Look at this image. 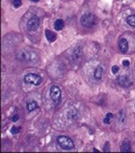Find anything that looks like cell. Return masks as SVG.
Wrapping results in <instances>:
<instances>
[{
  "mask_svg": "<svg viewBox=\"0 0 135 153\" xmlns=\"http://www.w3.org/2000/svg\"><path fill=\"white\" fill-rule=\"evenodd\" d=\"M57 143L59 145V147H61V149H63V150L74 149V142L72 141L71 138H69L67 136H58L57 137Z\"/></svg>",
  "mask_w": 135,
  "mask_h": 153,
  "instance_id": "cell-1",
  "label": "cell"
},
{
  "mask_svg": "<svg viewBox=\"0 0 135 153\" xmlns=\"http://www.w3.org/2000/svg\"><path fill=\"white\" fill-rule=\"evenodd\" d=\"M24 82L27 83V84H31V85L38 86V85H40L42 83V78L37 73H28V75L25 76Z\"/></svg>",
  "mask_w": 135,
  "mask_h": 153,
  "instance_id": "cell-2",
  "label": "cell"
},
{
  "mask_svg": "<svg viewBox=\"0 0 135 153\" xmlns=\"http://www.w3.org/2000/svg\"><path fill=\"white\" fill-rule=\"evenodd\" d=\"M95 21H97L95 16L91 13H86L80 17V23L85 27H92L95 24Z\"/></svg>",
  "mask_w": 135,
  "mask_h": 153,
  "instance_id": "cell-3",
  "label": "cell"
},
{
  "mask_svg": "<svg viewBox=\"0 0 135 153\" xmlns=\"http://www.w3.org/2000/svg\"><path fill=\"white\" fill-rule=\"evenodd\" d=\"M39 26H40V19L37 15H33L27 22V29L29 31H35L39 28Z\"/></svg>",
  "mask_w": 135,
  "mask_h": 153,
  "instance_id": "cell-4",
  "label": "cell"
},
{
  "mask_svg": "<svg viewBox=\"0 0 135 153\" xmlns=\"http://www.w3.org/2000/svg\"><path fill=\"white\" fill-rule=\"evenodd\" d=\"M50 98L55 104H58L61 98V91L57 85H53L50 87Z\"/></svg>",
  "mask_w": 135,
  "mask_h": 153,
  "instance_id": "cell-5",
  "label": "cell"
},
{
  "mask_svg": "<svg viewBox=\"0 0 135 153\" xmlns=\"http://www.w3.org/2000/svg\"><path fill=\"white\" fill-rule=\"evenodd\" d=\"M117 83L122 87H129L132 85V81L127 76H119L117 78Z\"/></svg>",
  "mask_w": 135,
  "mask_h": 153,
  "instance_id": "cell-6",
  "label": "cell"
},
{
  "mask_svg": "<svg viewBox=\"0 0 135 153\" xmlns=\"http://www.w3.org/2000/svg\"><path fill=\"white\" fill-rule=\"evenodd\" d=\"M82 55H83V50H82V47H80V46H77V47L74 49L73 54H72V59L75 60V61H77V60H79V59H80Z\"/></svg>",
  "mask_w": 135,
  "mask_h": 153,
  "instance_id": "cell-7",
  "label": "cell"
},
{
  "mask_svg": "<svg viewBox=\"0 0 135 153\" xmlns=\"http://www.w3.org/2000/svg\"><path fill=\"white\" fill-rule=\"evenodd\" d=\"M119 50L122 53L128 52V50H129V43H128V40L127 39H121L119 41Z\"/></svg>",
  "mask_w": 135,
  "mask_h": 153,
  "instance_id": "cell-8",
  "label": "cell"
},
{
  "mask_svg": "<svg viewBox=\"0 0 135 153\" xmlns=\"http://www.w3.org/2000/svg\"><path fill=\"white\" fill-rule=\"evenodd\" d=\"M103 72H104L103 67H102V66H98V67L94 69V73H93L94 79H95V80H101L102 77H103Z\"/></svg>",
  "mask_w": 135,
  "mask_h": 153,
  "instance_id": "cell-9",
  "label": "cell"
},
{
  "mask_svg": "<svg viewBox=\"0 0 135 153\" xmlns=\"http://www.w3.org/2000/svg\"><path fill=\"white\" fill-rule=\"evenodd\" d=\"M38 108H39V105L34 100H30V101H28V104H27V110H28V112H32L34 110H37Z\"/></svg>",
  "mask_w": 135,
  "mask_h": 153,
  "instance_id": "cell-10",
  "label": "cell"
},
{
  "mask_svg": "<svg viewBox=\"0 0 135 153\" xmlns=\"http://www.w3.org/2000/svg\"><path fill=\"white\" fill-rule=\"evenodd\" d=\"M120 150H121L122 152H130V151H131V145H130L129 140H124V141L122 142Z\"/></svg>",
  "mask_w": 135,
  "mask_h": 153,
  "instance_id": "cell-11",
  "label": "cell"
},
{
  "mask_svg": "<svg viewBox=\"0 0 135 153\" xmlns=\"http://www.w3.org/2000/svg\"><path fill=\"white\" fill-rule=\"evenodd\" d=\"M45 35H46V38H47V40L49 41V42H54L56 40V35L54 33L53 31H50V30H45Z\"/></svg>",
  "mask_w": 135,
  "mask_h": 153,
  "instance_id": "cell-12",
  "label": "cell"
},
{
  "mask_svg": "<svg viewBox=\"0 0 135 153\" xmlns=\"http://www.w3.org/2000/svg\"><path fill=\"white\" fill-rule=\"evenodd\" d=\"M63 26H65V22L62 20H57L55 22V29L56 30H61L63 28Z\"/></svg>",
  "mask_w": 135,
  "mask_h": 153,
  "instance_id": "cell-13",
  "label": "cell"
},
{
  "mask_svg": "<svg viewBox=\"0 0 135 153\" xmlns=\"http://www.w3.org/2000/svg\"><path fill=\"white\" fill-rule=\"evenodd\" d=\"M68 115H69L70 120H72V121H75L78 118V114H77L76 110H71L70 112H68Z\"/></svg>",
  "mask_w": 135,
  "mask_h": 153,
  "instance_id": "cell-14",
  "label": "cell"
},
{
  "mask_svg": "<svg viewBox=\"0 0 135 153\" xmlns=\"http://www.w3.org/2000/svg\"><path fill=\"white\" fill-rule=\"evenodd\" d=\"M127 23H128L130 26L135 27V15H130V16H128Z\"/></svg>",
  "mask_w": 135,
  "mask_h": 153,
  "instance_id": "cell-15",
  "label": "cell"
},
{
  "mask_svg": "<svg viewBox=\"0 0 135 153\" xmlns=\"http://www.w3.org/2000/svg\"><path fill=\"white\" fill-rule=\"evenodd\" d=\"M112 119H113V114L112 113H107L106 116H105V119H104V123L105 124H110L112 122Z\"/></svg>",
  "mask_w": 135,
  "mask_h": 153,
  "instance_id": "cell-16",
  "label": "cell"
},
{
  "mask_svg": "<svg viewBox=\"0 0 135 153\" xmlns=\"http://www.w3.org/2000/svg\"><path fill=\"white\" fill-rule=\"evenodd\" d=\"M17 58H18L20 60H27V55H26V53L25 52H20L18 53V55H17Z\"/></svg>",
  "mask_w": 135,
  "mask_h": 153,
  "instance_id": "cell-17",
  "label": "cell"
},
{
  "mask_svg": "<svg viewBox=\"0 0 135 153\" xmlns=\"http://www.w3.org/2000/svg\"><path fill=\"white\" fill-rule=\"evenodd\" d=\"M119 121L121 123H124V121H125V114H124L123 111H120L119 112Z\"/></svg>",
  "mask_w": 135,
  "mask_h": 153,
  "instance_id": "cell-18",
  "label": "cell"
},
{
  "mask_svg": "<svg viewBox=\"0 0 135 153\" xmlns=\"http://www.w3.org/2000/svg\"><path fill=\"white\" fill-rule=\"evenodd\" d=\"M13 4L15 8H20L22 5V0H13Z\"/></svg>",
  "mask_w": 135,
  "mask_h": 153,
  "instance_id": "cell-19",
  "label": "cell"
},
{
  "mask_svg": "<svg viewBox=\"0 0 135 153\" xmlns=\"http://www.w3.org/2000/svg\"><path fill=\"white\" fill-rule=\"evenodd\" d=\"M11 133L12 134H18V133H21V127H12L11 128Z\"/></svg>",
  "mask_w": 135,
  "mask_h": 153,
  "instance_id": "cell-20",
  "label": "cell"
},
{
  "mask_svg": "<svg viewBox=\"0 0 135 153\" xmlns=\"http://www.w3.org/2000/svg\"><path fill=\"white\" fill-rule=\"evenodd\" d=\"M118 71H119V67H118V66H113V68H112V72H113L114 75L118 73Z\"/></svg>",
  "mask_w": 135,
  "mask_h": 153,
  "instance_id": "cell-21",
  "label": "cell"
},
{
  "mask_svg": "<svg viewBox=\"0 0 135 153\" xmlns=\"http://www.w3.org/2000/svg\"><path fill=\"white\" fill-rule=\"evenodd\" d=\"M104 152H107V151H110V142L108 141H106L105 142V146H104V149H103Z\"/></svg>",
  "mask_w": 135,
  "mask_h": 153,
  "instance_id": "cell-22",
  "label": "cell"
},
{
  "mask_svg": "<svg viewBox=\"0 0 135 153\" xmlns=\"http://www.w3.org/2000/svg\"><path fill=\"white\" fill-rule=\"evenodd\" d=\"M122 64H123V66H124V67H128V66L130 65V61H129L128 59H125V60H123Z\"/></svg>",
  "mask_w": 135,
  "mask_h": 153,
  "instance_id": "cell-23",
  "label": "cell"
},
{
  "mask_svg": "<svg viewBox=\"0 0 135 153\" xmlns=\"http://www.w3.org/2000/svg\"><path fill=\"white\" fill-rule=\"evenodd\" d=\"M17 120H18V115H17V114H15V115L13 116V118H12V121H13V122H16Z\"/></svg>",
  "mask_w": 135,
  "mask_h": 153,
  "instance_id": "cell-24",
  "label": "cell"
},
{
  "mask_svg": "<svg viewBox=\"0 0 135 153\" xmlns=\"http://www.w3.org/2000/svg\"><path fill=\"white\" fill-rule=\"evenodd\" d=\"M31 1H33V2H38V1H40V0H31Z\"/></svg>",
  "mask_w": 135,
  "mask_h": 153,
  "instance_id": "cell-25",
  "label": "cell"
}]
</instances>
